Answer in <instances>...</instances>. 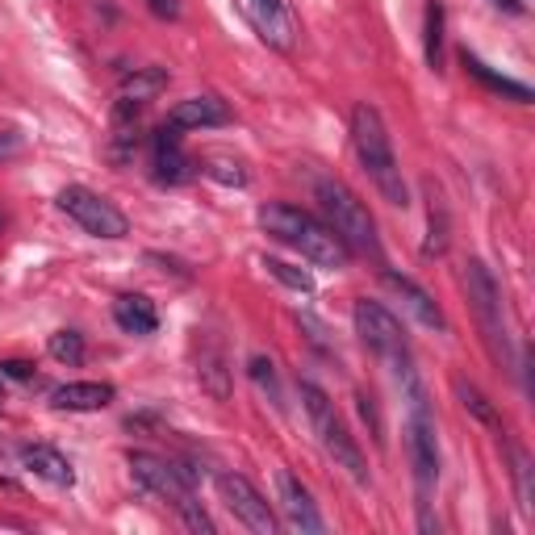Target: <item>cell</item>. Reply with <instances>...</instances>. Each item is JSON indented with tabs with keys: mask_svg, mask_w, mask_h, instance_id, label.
<instances>
[{
	"mask_svg": "<svg viewBox=\"0 0 535 535\" xmlns=\"http://www.w3.org/2000/svg\"><path fill=\"white\" fill-rule=\"evenodd\" d=\"M456 398H460V406L469 410L481 427H490V431H498L502 435V414H498V406L485 398V393L477 389V385H469V381H456Z\"/></svg>",
	"mask_w": 535,
	"mask_h": 535,
	"instance_id": "22",
	"label": "cell"
},
{
	"mask_svg": "<svg viewBox=\"0 0 535 535\" xmlns=\"http://www.w3.org/2000/svg\"><path fill=\"white\" fill-rule=\"evenodd\" d=\"M226 122H230V109H226L222 97H214V92H201V97L180 101L168 113L172 130H209V126H226Z\"/></svg>",
	"mask_w": 535,
	"mask_h": 535,
	"instance_id": "17",
	"label": "cell"
},
{
	"mask_svg": "<svg viewBox=\"0 0 535 535\" xmlns=\"http://www.w3.org/2000/svg\"><path fill=\"white\" fill-rule=\"evenodd\" d=\"M0 402H5V385H0Z\"/></svg>",
	"mask_w": 535,
	"mask_h": 535,
	"instance_id": "35",
	"label": "cell"
},
{
	"mask_svg": "<svg viewBox=\"0 0 535 535\" xmlns=\"http://www.w3.org/2000/svg\"><path fill=\"white\" fill-rule=\"evenodd\" d=\"M218 490H222V502H226V510L235 515L247 531H255V535H276L281 531V515L272 510V502L255 490V485L243 477V473H222L218 477Z\"/></svg>",
	"mask_w": 535,
	"mask_h": 535,
	"instance_id": "10",
	"label": "cell"
},
{
	"mask_svg": "<svg viewBox=\"0 0 535 535\" xmlns=\"http://www.w3.org/2000/svg\"><path fill=\"white\" fill-rule=\"evenodd\" d=\"M46 352H51V360L59 364H84V335L80 331H55L51 343H46Z\"/></svg>",
	"mask_w": 535,
	"mask_h": 535,
	"instance_id": "26",
	"label": "cell"
},
{
	"mask_svg": "<svg viewBox=\"0 0 535 535\" xmlns=\"http://www.w3.org/2000/svg\"><path fill=\"white\" fill-rule=\"evenodd\" d=\"M118 389L109 381H67L59 389H51V406L55 410H67V414H97V410H109Z\"/></svg>",
	"mask_w": 535,
	"mask_h": 535,
	"instance_id": "14",
	"label": "cell"
},
{
	"mask_svg": "<svg viewBox=\"0 0 535 535\" xmlns=\"http://www.w3.org/2000/svg\"><path fill=\"white\" fill-rule=\"evenodd\" d=\"M352 147H356V159L360 168L368 172L372 189H377L389 205H410V189H406V176H402V164L393 155V143H389V130L381 122L377 105L360 101L352 109Z\"/></svg>",
	"mask_w": 535,
	"mask_h": 535,
	"instance_id": "2",
	"label": "cell"
},
{
	"mask_svg": "<svg viewBox=\"0 0 535 535\" xmlns=\"http://www.w3.org/2000/svg\"><path fill=\"white\" fill-rule=\"evenodd\" d=\"M260 264L268 268V276H276V281L289 285L293 293H301V297H310V293H314V276H310L306 268H293V264H285V260H276V255H264Z\"/></svg>",
	"mask_w": 535,
	"mask_h": 535,
	"instance_id": "24",
	"label": "cell"
},
{
	"mask_svg": "<svg viewBox=\"0 0 535 535\" xmlns=\"http://www.w3.org/2000/svg\"><path fill=\"white\" fill-rule=\"evenodd\" d=\"M423 51L431 72H444V5L427 0V26H423Z\"/></svg>",
	"mask_w": 535,
	"mask_h": 535,
	"instance_id": "21",
	"label": "cell"
},
{
	"mask_svg": "<svg viewBox=\"0 0 535 535\" xmlns=\"http://www.w3.org/2000/svg\"><path fill=\"white\" fill-rule=\"evenodd\" d=\"M276 494H281V527L289 531H306V535H318L322 527V515H318V506H314V494L301 485L293 473H276Z\"/></svg>",
	"mask_w": 535,
	"mask_h": 535,
	"instance_id": "12",
	"label": "cell"
},
{
	"mask_svg": "<svg viewBox=\"0 0 535 535\" xmlns=\"http://www.w3.org/2000/svg\"><path fill=\"white\" fill-rule=\"evenodd\" d=\"M151 164H155V180L159 184H184L193 180V159L180 147V130H172L168 122L151 134Z\"/></svg>",
	"mask_w": 535,
	"mask_h": 535,
	"instance_id": "13",
	"label": "cell"
},
{
	"mask_svg": "<svg viewBox=\"0 0 535 535\" xmlns=\"http://www.w3.org/2000/svg\"><path fill=\"white\" fill-rule=\"evenodd\" d=\"M464 67H469V76H477L485 88H494V92H506V97H515L519 105H527V101H531V88H527V84H519V80H506V76L490 72V67H485L477 55H469V51H464Z\"/></svg>",
	"mask_w": 535,
	"mask_h": 535,
	"instance_id": "23",
	"label": "cell"
},
{
	"mask_svg": "<svg viewBox=\"0 0 535 535\" xmlns=\"http://www.w3.org/2000/svg\"><path fill=\"white\" fill-rule=\"evenodd\" d=\"M113 322H118L126 335H155V327H159L155 301L143 293H122L113 301Z\"/></svg>",
	"mask_w": 535,
	"mask_h": 535,
	"instance_id": "19",
	"label": "cell"
},
{
	"mask_svg": "<svg viewBox=\"0 0 535 535\" xmlns=\"http://www.w3.org/2000/svg\"><path fill=\"white\" fill-rule=\"evenodd\" d=\"M352 318H356V335L364 339V347L393 372V377H398V385L410 393V398H414V393H423V389H418V377H414V356H410L402 322L393 318L381 301H368V297L356 301Z\"/></svg>",
	"mask_w": 535,
	"mask_h": 535,
	"instance_id": "4",
	"label": "cell"
},
{
	"mask_svg": "<svg viewBox=\"0 0 535 535\" xmlns=\"http://www.w3.org/2000/svg\"><path fill=\"white\" fill-rule=\"evenodd\" d=\"M260 226H264V235L293 247L301 260H310L318 268H347V260H352V251L339 243L335 230L297 205H285V201L260 205Z\"/></svg>",
	"mask_w": 535,
	"mask_h": 535,
	"instance_id": "1",
	"label": "cell"
},
{
	"mask_svg": "<svg viewBox=\"0 0 535 535\" xmlns=\"http://www.w3.org/2000/svg\"><path fill=\"white\" fill-rule=\"evenodd\" d=\"M406 448H410V469H414V485H418V510H427V498L439 481V439H435V418L427 414L423 393H414V402H410Z\"/></svg>",
	"mask_w": 535,
	"mask_h": 535,
	"instance_id": "7",
	"label": "cell"
},
{
	"mask_svg": "<svg viewBox=\"0 0 535 535\" xmlns=\"http://www.w3.org/2000/svg\"><path fill=\"white\" fill-rule=\"evenodd\" d=\"M381 276H385V285L402 297V306H406V310H410L418 322H423V327H431V331H448V318H444V310L435 306V297H431L423 285H418V281H410V276H402V272H389V268H385Z\"/></svg>",
	"mask_w": 535,
	"mask_h": 535,
	"instance_id": "16",
	"label": "cell"
},
{
	"mask_svg": "<svg viewBox=\"0 0 535 535\" xmlns=\"http://www.w3.org/2000/svg\"><path fill=\"white\" fill-rule=\"evenodd\" d=\"M247 372H251L255 389L268 393V402H272L276 410H281L285 402H281V385H276V364H272L268 356H251V360H247Z\"/></svg>",
	"mask_w": 535,
	"mask_h": 535,
	"instance_id": "25",
	"label": "cell"
},
{
	"mask_svg": "<svg viewBox=\"0 0 535 535\" xmlns=\"http://www.w3.org/2000/svg\"><path fill=\"white\" fill-rule=\"evenodd\" d=\"M17 147H21V143H17V134H13V130H5V134H0V159H9Z\"/></svg>",
	"mask_w": 535,
	"mask_h": 535,
	"instance_id": "33",
	"label": "cell"
},
{
	"mask_svg": "<svg viewBox=\"0 0 535 535\" xmlns=\"http://www.w3.org/2000/svg\"><path fill=\"white\" fill-rule=\"evenodd\" d=\"M301 406H306V418H310V427H314V435H318L322 452H327L356 485H368L364 452H360V444H356V435L347 431V423L339 418L335 402L327 398V389L314 385V381H301Z\"/></svg>",
	"mask_w": 535,
	"mask_h": 535,
	"instance_id": "5",
	"label": "cell"
},
{
	"mask_svg": "<svg viewBox=\"0 0 535 535\" xmlns=\"http://www.w3.org/2000/svg\"><path fill=\"white\" fill-rule=\"evenodd\" d=\"M494 5H498V9H506V13H523L519 0H494Z\"/></svg>",
	"mask_w": 535,
	"mask_h": 535,
	"instance_id": "34",
	"label": "cell"
},
{
	"mask_svg": "<svg viewBox=\"0 0 535 535\" xmlns=\"http://www.w3.org/2000/svg\"><path fill=\"white\" fill-rule=\"evenodd\" d=\"M510 460H515V481H519V506H523V510H531V460H527V452H519V448H510Z\"/></svg>",
	"mask_w": 535,
	"mask_h": 535,
	"instance_id": "29",
	"label": "cell"
},
{
	"mask_svg": "<svg viewBox=\"0 0 535 535\" xmlns=\"http://www.w3.org/2000/svg\"><path fill=\"white\" fill-rule=\"evenodd\" d=\"M314 197H318V209H322V218H327V226L339 235V243L347 251L364 255V260L381 264V235H377V222H372L368 205L335 176H322L314 184Z\"/></svg>",
	"mask_w": 535,
	"mask_h": 535,
	"instance_id": "3",
	"label": "cell"
},
{
	"mask_svg": "<svg viewBox=\"0 0 535 535\" xmlns=\"http://www.w3.org/2000/svg\"><path fill=\"white\" fill-rule=\"evenodd\" d=\"M209 180H218V184H230V189H243L247 184V172H243V164L239 159H222V155H214V159H205V168H201Z\"/></svg>",
	"mask_w": 535,
	"mask_h": 535,
	"instance_id": "27",
	"label": "cell"
},
{
	"mask_svg": "<svg viewBox=\"0 0 535 535\" xmlns=\"http://www.w3.org/2000/svg\"><path fill=\"white\" fill-rule=\"evenodd\" d=\"M464 289H469V301L477 310V322H481V335L490 343V352L498 364H515L510 356V335H506V318H502V289L494 281V272L485 268L481 260H469L464 264Z\"/></svg>",
	"mask_w": 535,
	"mask_h": 535,
	"instance_id": "6",
	"label": "cell"
},
{
	"mask_svg": "<svg viewBox=\"0 0 535 535\" xmlns=\"http://www.w3.org/2000/svg\"><path fill=\"white\" fill-rule=\"evenodd\" d=\"M147 9L155 17H164V21H176L180 17V0H147Z\"/></svg>",
	"mask_w": 535,
	"mask_h": 535,
	"instance_id": "32",
	"label": "cell"
},
{
	"mask_svg": "<svg viewBox=\"0 0 535 535\" xmlns=\"http://www.w3.org/2000/svg\"><path fill=\"white\" fill-rule=\"evenodd\" d=\"M59 209L92 239H126L130 235V222H126L122 209L113 201H105L101 193L84 189V184H67L59 193Z\"/></svg>",
	"mask_w": 535,
	"mask_h": 535,
	"instance_id": "8",
	"label": "cell"
},
{
	"mask_svg": "<svg viewBox=\"0 0 535 535\" xmlns=\"http://www.w3.org/2000/svg\"><path fill=\"white\" fill-rule=\"evenodd\" d=\"M17 460H21V469H30L34 477H42V481L59 485V490H67V485L76 481V473H72V460H67L59 448H51V444H21Z\"/></svg>",
	"mask_w": 535,
	"mask_h": 535,
	"instance_id": "18",
	"label": "cell"
},
{
	"mask_svg": "<svg viewBox=\"0 0 535 535\" xmlns=\"http://www.w3.org/2000/svg\"><path fill=\"white\" fill-rule=\"evenodd\" d=\"M168 88V72L164 67H134V72L122 76L118 84V97L122 101H138V105H147L151 97H159V92Z\"/></svg>",
	"mask_w": 535,
	"mask_h": 535,
	"instance_id": "20",
	"label": "cell"
},
{
	"mask_svg": "<svg viewBox=\"0 0 535 535\" xmlns=\"http://www.w3.org/2000/svg\"><path fill=\"white\" fill-rule=\"evenodd\" d=\"M243 9L251 17L255 34H260L272 51L289 55L293 42H297V17H293V5L289 0H243Z\"/></svg>",
	"mask_w": 535,
	"mask_h": 535,
	"instance_id": "11",
	"label": "cell"
},
{
	"mask_svg": "<svg viewBox=\"0 0 535 535\" xmlns=\"http://www.w3.org/2000/svg\"><path fill=\"white\" fill-rule=\"evenodd\" d=\"M197 381L214 402H230V360L214 335L197 339Z\"/></svg>",
	"mask_w": 535,
	"mask_h": 535,
	"instance_id": "15",
	"label": "cell"
},
{
	"mask_svg": "<svg viewBox=\"0 0 535 535\" xmlns=\"http://www.w3.org/2000/svg\"><path fill=\"white\" fill-rule=\"evenodd\" d=\"M0 377L30 381V377H34V364H26V360H5V364H0Z\"/></svg>",
	"mask_w": 535,
	"mask_h": 535,
	"instance_id": "31",
	"label": "cell"
},
{
	"mask_svg": "<svg viewBox=\"0 0 535 535\" xmlns=\"http://www.w3.org/2000/svg\"><path fill=\"white\" fill-rule=\"evenodd\" d=\"M126 464H130L134 481L143 485L147 494H155V498H164L172 506H184V502L197 498L193 494V473L180 469L176 460H164V456H155V452H130Z\"/></svg>",
	"mask_w": 535,
	"mask_h": 535,
	"instance_id": "9",
	"label": "cell"
},
{
	"mask_svg": "<svg viewBox=\"0 0 535 535\" xmlns=\"http://www.w3.org/2000/svg\"><path fill=\"white\" fill-rule=\"evenodd\" d=\"M176 515H180V523L189 527V531H197V535H218V523L209 519V510L193 498V502H184V506H176Z\"/></svg>",
	"mask_w": 535,
	"mask_h": 535,
	"instance_id": "28",
	"label": "cell"
},
{
	"mask_svg": "<svg viewBox=\"0 0 535 535\" xmlns=\"http://www.w3.org/2000/svg\"><path fill=\"white\" fill-rule=\"evenodd\" d=\"M444 230H448V222H444V209H439L435 201H431V239H427V255H444V243H448V235H444Z\"/></svg>",
	"mask_w": 535,
	"mask_h": 535,
	"instance_id": "30",
	"label": "cell"
}]
</instances>
